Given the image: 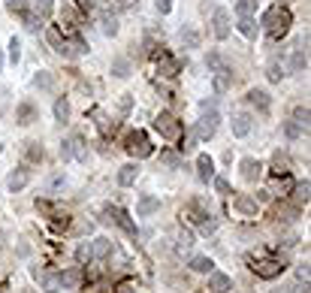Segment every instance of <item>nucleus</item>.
I'll return each mask as SVG.
<instances>
[{"mask_svg": "<svg viewBox=\"0 0 311 293\" xmlns=\"http://www.w3.org/2000/svg\"><path fill=\"white\" fill-rule=\"evenodd\" d=\"M266 22H269L272 37H281V33L287 30V24H290V15H287L284 9H272V12L266 15Z\"/></svg>", "mask_w": 311, "mask_h": 293, "instance_id": "obj_1", "label": "nucleus"}, {"mask_svg": "<svg viewBox=\"0 0 311 293\" xmlns=\"http://www.w3.org/2000/svg\"><path fill=\"white\" fill-rule=\"evenodd\" d=\"M61 158L64 160H70V158H85V142H82V136H70L64 145H61Z\"/></svg>", "mask_w": 311, "mask_h": 293, "instance_id": "obj_2", "label": "nucleus"}, {"mask_svg": "<svg viewBox=\"0 0 311 293\" xmlns=\"http://www.w3.org/2000/svg\"><path fill=\"white\" fill-rule=\"evenodd\" d=\"M205 115H202V121H200V127H197V133L202 136V139H212V136H215V130H218V112L212 109H202Z\"/></svg>", "mask_w": 311, "mask_h": 293, "instance_id": "obj_3", "label": "nucleus"}, {"mask_svg": "<svg viewBox=\"0 0 311 293\" xmlns=\"http://www.w3.org/2000/svg\"><path fill=\"white\" fill-rule=\"evenodd\" d=\"M215 37L218 40L230 37V12L227 9H215Z\"/></svg>", "mask_w": 311, "mask_h": 293, "instance_id": "obj_4", "label": "nucleus"}, {"mask_svg": "<svg viewBox=\"0 0 311 293\" xmlns=\"http://www.w3.org/2000/svg\"><path fill=\"white\" fill-rule=\"evenodd\" d=\"M254 269H257V275H260V278H275V275H281L284 263H278V260H266V263L254 266Z\"/></svg>", "mask_w": 311, "mask_h": 293, "instance_id": "obj_5", "label": "nucleus"}, {"mask_svg": "<svg viewBox=\"0 0 311 293\" xmlns=\"http://www.w3.org/2000/svg\"><path fill=\"white\" fill-rule=\"evenodd\" d=\"M197 176H200V181H209V179L215 176V163H212V158L200 154V160H197Z\"/></svg>", "mask_w": 311, "mask_h": 293, "instance_id": "obj_6", "label": "nucleus"}, {"mask_svg": "<svg viewBox=\"0 0 311 293\" xmlns=\"http://www.w3.org/2000/svg\"><path fill=\"white\" fill-rule=\"evenodd\" d=\"M242 176H245L248 181H254L257 176H260V160H254V158H245V160H242Z\"/></svg>", "mask_w": 311, "mask_h": 293, "instance_id": "obj_7", "label": "nucleus"}, {"mask_svg": "<svg viewBox=\"0 0 311 293\" xmlns=\"http://www.w3.org/2000/svg\"><path fill=\"white\" fill-rule=\"evenodd\" d=\"M27 181H30V172L27 169H19V172H12V176H9L6 184H9V191H22Z\"/></svg>", "mask_w": 311, "mask_h": 293, "instance_id": "obj_8", "label": "nucleus"}, {"mask_svg": "<svg viewBox=\"0 0 311 293\" xmlns=\"http://www.w3.org/2000/svg\"><path fill=\"white\" fill-rule=\"evenodd\" d=\"M157 205H160L157 197H142L139 203H136V215H142V218H145V215H151L154 209H157Z\"/></svg>", "mask_w": 311, "mask_h": 293, "instance_id": "obj_9", "label": "nucleus"}, {"mask_svg": "<svg viewBox=\"0 0 311 293\" xmlns=\"http://www.w3.org/2000/svg\"><path fill=\"white\" fill-rule=\"evenodd\" d=\"M233 133L236 136H248L251 133V115H236L233 118Z\"/></svg>", "mask_w": 311, "mask_h": 293, "instance_id": "obj_10", "label": "nucleus"}, {"mask_svg": "<svg viewBox=\"0 0 311 293\" xmlns=\"http://www.w3.org/2000/svg\"><path fill=\"white\" fill-rule=\"evenodd\" d=\"M112 73H115L118 79H127V76L133 73V67H130L127 58H115V61H112Z\"/></svg>", "mask_w": 311, "mask_h": 293, "instance_id": "obj_11", "label": "nucleus"}, {"mask_svg": "<svg viewBox=\"0 0 311 293\" xmlns=\"http://www.w3.org/2000/svg\"><path fill=\"white\" fill-rule=\"evenodd\" d=\"M212 290H215V293H227V290H230V278H227L223 272H215V269H212Z\"/></svg>", "mask_w": 311, "mask_h": 293, "instance_id": "obj_12", "label": "nucleus"}, {"mask_svg": "<svg viewBox=\"0 0 311 293\" xmlns=\"http://www.w3.org/2000/svg\"><path fill=\"white\" fill-rule=\"evenodd\" d=\"M136 176H139V169H136L133 163H127V166H121V172H118V181L127 187V184H133V181H136Z\"/></svg>", "mask_w": 311, "mask_h": 293, "instance_id": "obj_13", "label": "nucleus"}, {"mask_svg": "<svg viewBox=\"0 0 311 293\" xmlns=\"http://www.w3.org/2000/svg\"><path fill=\"white\" fill-rule=\"evenodd\" d=\"M130 151L139 154V158H145V154H151V145L145 142V136H133V139H130Z\"/></svg>", "mask_w": 311, "mask_h": 293, "instance_id": "obj_14", "label": "nucleus"}, {"mask_svg": "<svg viewBox=\"0 0 311 293\" xmlns=\"http://www.w3.org/2000/svg\"><path fill=\"white\" fill-rule=\"evenodd\" d=\"M233 205L239 212H245V215H257V203L254 200H248V197H236L233 200Z\"/></svg>", "mask_w": 311, "mask_h": 293, "instance_id": "obj_15", "label": "nucleus"}, {"mask_svg": "<svg viewBox=\"0 0 311 293\" xmlns=\"http://www.w3.org/2000/svg\"><path fill=\"white\" fill-rule=\"evenodd\" d=\"M91 254L94 257H109L112 254V242H109V239H97V242L91 245Z\"/></svg>", "mask_w": 311, "mask_h": 293, "instance_id": "obj_16", "label": "nucleus"}, {"mask_svg": "<svg viewBox=\"0 0 311 293\" xmlns=\"http://www.w3.org/2000/svg\"><path fill=\"white\" fill-rule=\"evenodd\" d=\"M157 130L166 133V136H178V127L172 124V118H169V115H160V118H157Z\"/></svg>", "mask_w": 311, "mask_h": 293, "instance_id": "obj_17", "label": "nucleus"}, {"mask_svg": "<svg viewBox=\"0 0 311 293\" xmlns=\"http://www.w3.org/2000/svg\"><path fill=\"white\" fill-rule=\"evenodd\" d=\"M181 43H184L187 48H197V45H200V33H197L194 27H181Z\"/></svg>", "mask_w": 311, "mask_h": 293, "instance_id": "obj_18", "label": "nucleus"}, {"mask_svg": "<svg viewBox=\"0 0 311 293\" xmlns=\"http://www.w3.org/2000/svg\"><path fill=\"white\" fill-rule=\"evenodd\" d=\"M227 88H230V70H218V73H215V91L223 94Z\"/></svg>", "mask_w": 311, "mask_h": 293, "instance_id": "obj_19", "label": "nucleus"}, {"mask_svg": "<svg viewBox=\"0 0 311 293\" xmlns=\"http://www.w3.org/2000/svg\"><path fill=\"white\" fill-rule=\"evenodd\" d=\"M191 245H194V233L191 230H178V245L176 248L184 254V251H191Z\"/></svg>", "mask_w": 311, "mask_h": 293, "instance_id": "obj_20", "label": "nucleus"}, {"mask_svg": "<svg viewBox=\"0 0 311 293\" xmlns=\"http://www.w3.org/2000/svg\"><path fill=\"white\" fill-rule=\"evenodd\" d=\"M251 103L260 106V112H269V94L266 91H251Z\"/></svg>", "mask_w": 311, "mask_h": 293, "instance_id": "obj_21", "label": "nucleus"}, {"mask_svg": "<svg viewBox=\"0 0 311 293\" xmlns=\"http://www.w3.org/2000/svg\"><path fill=\"white\" fill-rule=\"evenodd\" d=\"M212 260H209V257H194V260H191V269L194 272H212Z\"/></svg>", "mask_w": 311, "mask_h": 293, "instance_id": "obj_22", "label": "nucleus"}, {"mask_svg": "<svg viewBox=\"0 0 311 293\" xmlns=\"http://www.w3.org/2000/svg\"><path fill=\"white\" fill-rule=\"evenodd\" d=\"M55 118H58V121H67V118H70V103H67V100L55 103Z\"/></svg>", "mask_w": 311, "mask_h": 293, "instance_id": "obj_23", "label": "nucleus"}, {"mask_svg": "<svg viewBox=\"0 0 311 293\" xmlns=\"http://www.w3.org/2000/svg\"><path fill=\"white\" fill-rule=\"evenodd\" d=\"M103 33H106V37H115L118 33V19L115 15H106V19H103Z\"/></svg>", "mask_w": 311, "mask_h": 293, "instance_id": "obj_24", "label": "nucleus"}, {"mask_svg": "<svg viewBox=\"0 0 311 293\" xmlns=\"http://www.w3.org/2000/svg\"><path fill=\"white\" fill-rule=\"evenodd\" d=\"M266 76H269V82H281V76H284L281 64H278V61H272V64H269V70H266Z\"/></svg>", "mask_w": 311, "mask_h": 293, "instance_id": "obj_25", "label": "nucleus"}, {"mask_svg": "<svg viewBox=\"0 0 311 293\" xmlns=\"http://www.w3.org/2000/svg\"><path fill=\"white\" fill-rule=\"evenodd\" d=\"M308 64V55H305V48L296 45V55H293V70H302V67Z\"/></svg>", "mask_w": 311, "mask_h": 293, "instance_id": "obj_26", "label": "nucleus"}, {"mask_svg": "<svg viewBox=\"0 0 311 293\" xmlns=\"http://www.w3.org/2000/svg\"><path fill=\"white\" fill-rule=\"evenodd\" d=\"M33 85H37V88H51V85H55V76H51V73H40L37 79H33Z\"/></svg>", "mask_w": 311, "mask_h": 293, "instance_id": "obj_27", "label": "nucleus"}, {"mask_svg": "<svg viewBox=\"0 0 311 293\" xmlns=\"http://www.w3.org/2000/svg\"><path fill=\"white\" fill-rule=\"evenodd\" d=\"M251 9H254V0H239V3H236V12L242 15V19H248Z\"/></svg>", "mask_w": 311, "mask_h": 293, "instance_id": "obj_28", "label": "nucleus"}, {"mask_svg": "<svg viewBox=\"0 0 311 293\" xmlns=\"http://www.w3.org/2000/svg\"><path fill=\"white\" fill-rule=\"evenodd\" d=\"M19 58H22V45H19V40L12 37V40H9V61L15 64V61H19Z\"/></svg>", "mask_w": 311, "mask_h": 293, "instance_id": "obj_29", "label": "nucleus"}, {"mask_svg": "<svg viewBox=\"0 0 311 293\" xmlns=\"http://www.w3.org/2000/svg\"><path fill=\"white\" fill-rule=\"evenodd\" d=\"M293 118H296V124H299V127H308V109L299 106L296 112H293Z\"/></svg>", "mask_w": 311, "mask_h": 293, "instance_id": "obj_30", "label": "nucleus"}, {"mask_svg": "<svg viewBox=\"0 0 311 293\" xmlns=\"http://www.w3.org/2000/svg\"><path fill=\"white\" fill-rule=\"evenodd\" d=\"M239 30L245 33V37H254V22H251V19H242V22H239Z\"/></svg>", "mask_w": 311, "mask_h": 293, "instance_id": "obj_31", "label": "nucleus"}, {"mask_svg": "<svg viewBox=\"0 0 311 293\" xmlns=\"http://www.w3.org/2000/svg\"><path fill=\"white\" fill-rule=\"evenodd\" d=\"M33 6H37V12H40V15H45V12L51 9V0H33Z\"/></svg>", "mask_w": 311, "mask_h": 293, "instance_id": "obj_32", "label": "nucleus"}, {"mask_svg": "<svg viewBox=\"0 0 311 293\" xmlns=\"http://www.w3.org/2000/svg\"><path fill=\"white\" fill-rule=\"evenodd\" d=\"M215 187H218V194H230V181L227 179H215Z\"/></svg>", "mask_w": 311, "mask_h": 293, "instance_id": "obj_33", "label": "nucleus"}, {"mask_svg": "<svg viewBox=\"0 0 311 293\" xmlns=\"http://www.w3.org/2000/svg\"><path fill=\"white\" fill-rule=\"evenodd\" d=\"M76 257H79V260H82V263H85V260H91V257H94V254H91V245H82Z\"/></svg>", "mask_w": 311, "mask_h": 293, "instance_id": "obj_34", "label": "nucleus"}, {"mask_svg": "<svg viewBox=\"0 0 311 293\" xmlns=\"http://www.w3.org/2000/svg\"><path fill=\"white\" fill-rule=\"evenodd\" d=\"M169 9H172V0H157V12L160 15H166Z\"/></svg>", "mask_w": 311, "mask_h": 293, "instance_id": "obj_35", "label": "nucleus"}, {"mask_svg": "<svg viewBox=\"0 0 311 293\" xmlns=\"http://www.w3.org/2000/svg\"><path fill=\"white\" fill-rule=\"evenodd\" d=\"M284 130H287V136H299V133H302V127H299V124H293V121H290Z\"/></svg>", "mask_w": 311, "mask_h": 293, "instance_id": "obj_36", "label": "nucleus"}, {"mask_svg": "<svg viewBox=\"0 0 311 293\" xmlns=\"http://www.w3.org/2000/svg\"><path fill=\"white\" fill-rule=\"evenodd\" d=\"M48 43L58 48V45H61V33H58V30H48Z\"/></svg>", "mask_w": 311, "mask_h": 293, "instance_id": "obj_37", "label": "nucleus"}, {"mask_svg": "<svg viewBox=\"0 0 311 293\" xmlns=\"http://www.w3.org/2000/svg\"><path fill=\"white\" fill-rule=\"evenodd\" d=\"M163 163H169V166H178V158H176L172 151H166V154H163Z\"/></svg>", "mask_w": 311, "mask_h": 293, "instance_id": "obj_38", "label": "nucleus"}, {"mask_svg": "<svg viewBox=\"0 0 311 293\" xmlns=\"http://www.w3.org/2000/svg\"><path fill=\"white\" fill-rule=\"evenodd\" d=\"M24 24H27V30H40V22L33 19V15H27V19H24Z\"/></svg>", "mask_w": 311, "mask_h": 293, "instance_id": "obj_39", "label": "nucleus"}, {"mask_svg": "<svg viewBox=\"0 0 311 293\" xmlns=\"http://www.w3.org/2000/svg\"><path fill=\"white\" fill-rule=\"evenodd\" d=\"M209 67H221V55H218V51H212V55H209Z\"/></svg>", "mask_w": 311, "mask_h": 293, "instance_id": "obj_40", "label": "nucleus"}, {"mask_svg": "<svg viewBox=\"0 0 311 293\" xmlns=\"http://www.w3.org/2000/svg\"><path fill=\"white\" fill-rule=\"evenodd\" d=\"M6 6H9V9H22L24 0H6Z\"/></svg>", "mask_w": 311, "mask_h": 293, "instance_id": "obj_41", "label": "nucleus"}, {"mask_svg": "<svg viewBox=\"0 0 311 293\" xmlns=\"http://www.w3.org/2000/svg\"><path fill=\"white\" fill-rule=\"evenodd\" d=\"M118 109H121V112H130V97L121 100V103H118Z\"/></svg>", "mask_w": 311, "mask_h": 293, "instance_id": "obj_42", "label": "nucleus"}, {"mask_svg": "<svg viewBox=\"0 0 311 293\" xmlns=\"http://www.w3.org/2000/svg\"><path fill=\"white\" fill-rule=\"evenodd\" d=\"M79 6H82V9H91V6H94V0H79Z\"/></svg>", "mask_w": 311, "mask_h": 293, "instance_id": "obj_43", "label": "nucleus"}, {"mask_svg": "<svg viewBox=\"0 0 311 293\" xmlns=\"http://www.w3.org/2000/svg\"><path fill=\"white\" fill-rule=\"evenodd\" d=\"M121 293H133V287H130V284H124V287H121ZM136 293H139V290H136Z\"/></svg>", "mask_w": 311, "mask_h": 293, "instance_id": "obj_44", "label": "nucleus"}, {"mask_svg": "<svg viewBox=\"0 0 311 293\" xmlns=\"http://www.w3.org/2000/svg\"><path fill=\"white\" fill-rule=\"evenodd\" d=\"M0 67H3V55H0Z\"/></svg>", "mask_w": 311, "mask_h": 293, "instance_id": "obj_45", "label": "nucleus"}, {"mask_svg": "<svg viewBox=\"0 0 311 293\" xmlns=\"http://www.w3.org/2000/svg\"><path fill=\"white\" fill-rule=\"evenodd\" d=\"M121 3H127V0H121Z\"/></svg>", "mask_w": 311, "mask_h": 293, "instance_id": "obj_46", "label": "nucleus"}]
</instances>
